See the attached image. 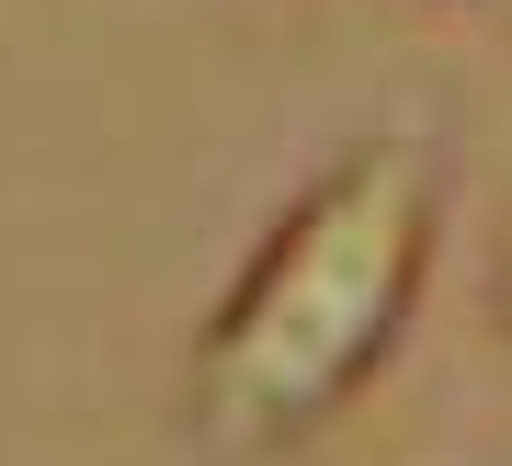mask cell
<instances>
[{
    "label": "cell",
    "instance_id": "6da1fadb",
    "mask_svg": "<svg viewBox=\"0 0 512 466\" xmlns=\"http://www.w3.org/2000/svg\"><path fill=\"white\" fill-rule=\"evenodd\" d=\"M444 239V148L387 126L353 137L308 194L274 216L239 285L205 307L183 353V421L205 455H296L342 421L399 353Z\"/></svg>",
    "mask_w": 512,
    "mask_h": 466
},
{
    "label": "cell",
    "instance_id": "7a4b0ae2",
    "mask_svg": "<svg viewBox=\"0 0 512 466\" xmlns=\"http://www.w3.org/2000/svg\"><path fill=\"white\" fill-rule=\"evenodd\" d=\"M490 296H501V330H512V239H501V273H490Z\"/></svg>",
    "mask_w": 512,
    "mask_h": 466
}]
</instances>
